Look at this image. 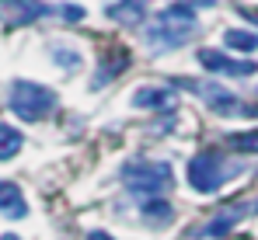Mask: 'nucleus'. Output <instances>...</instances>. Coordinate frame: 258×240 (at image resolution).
Listing matches in <instances>:
<instances>
[{"instance_id": "21", "label": "nucleus", "mask_w": 258, "mask_h": 240, "mask_svg": "<svg viewBox=\"0 0 258 240\" xmlns=\"http://www.w3.org/2000/svg\"><path fill=\"white\" fill-rule=\"evenodd\" d=\"M0 240H21V237H14V233H4V237H0Z\"/></svg>"}, {"instance_id": "10", "label": "nucleus", "mask_w": 258, "mask_h": 240, "mask_svg": "<svg viewBox=\"0 0 258 240\" xmlns=\"http://www.w3.org/2000/svg\"><path fill=\"white\" fill-rule=\"evenodd\" d=\"M108 18L119 25H140L147 18V0H119L108 7Z\"/></svg>"}, {"instance_id": "3", "label": "nucleus", "mask_w": 258, "mask_h": 240, "mask_svg": "<svg viewBox=\"0 0 258 240\" xmlns=\"http://www.w3.org/2000/svg\"><path fill=\"white\" fill-rule=\"evenodd\" d=\"M7 108L25 122H42L45 115L56 112V94L49 87H42V84L14 80L11 84V94H7Z\"/></svg>"}, {"instance_id": "9", "label": "nucleus", "mask_w": 258, "mask_h": 240, "mask_svg": "<svg viewBox=\"0 0 258 240\" xmlns=\"http://www.w3.org/2000/svg\"><path fill=\"white\" fill-rule=\"evenodd\" d=\"M133 105H136V108H150V112L171 108L174 105V91H168V87H140V91L133 94Z\"/></svg>"}, {"instance_id": "20", "label": "nucleus", "mask_w": 258, "mask_h": 240, "mask_svg": "<svg viewBox=\"0 0 258 240\" xmlns=\"http://www.w3.org/2000/svg\"><path fill=\"white\" fill-rule=\"evenodd\" d=\"M241 14H244V18H248L251 25H258V7H255V11H241Z\"/></svg>"}, {"instance_id": "14", "label": "nucleus", "mask_w": 258, "mask_h": 240, "mask_svg": "<svg viewBox=\"0 0 258 240\" xmlns=\"http://www.w3.org/2000/svg\"><path fill=\"white\" fill-rule=\"evenodd\" d=\"M126 66H129V56H126V52H119V59H112V56H108V59H105V63L98 66V77H94V87H105V84H108L112 77H119V73H122Z\"/></svg>"}, {"instance_id": "11", "label": "nucleus", "mask_w": 258, "mask_h": 240, "mask_svg": "<svg viewBox=\"0 0 258 240\" xmlns=\"http://www.w3.org/2000/svg\"><path fill=\"white\" fill-rule=\"evenodd\" d=\"M244 209H251V205H230V209H223V216H216L213 223L206 226V233H210V237H220V233L234 230V226H237V219H244V216H248Z\"/></svg>"}, {"instance_id": "2", "label": "nucleus", "mask_w": 258, "mask_h": 240, "mask_svg": "<svg viewBox=\"0 0 258 240\" xmlns=\"http://www.w3.org/2000/svg\"><path fill=\"white\" fill-rule=\"evenodd\" d=\"M122 185L140 199H161L174 185V167L168 160H129L122 167Z\"/></svg>"}, {"instance_id": "5", "label": "nucleus", "mask_w": 258, "mask_h": 240, "mask_svg": "<svg viewBox=\"0 0 258 240\" xmlns=\"http://www.w3.org/2000/svg\"><path fill=\"white\" fill-rule=\"evenodd\" d=\"M199 63H203L210 73H227V77H251V73H258L255 63H248V59H230L227 52H216V49H199Z\"/></svg>"}, {"instance_id": "7", "label": "nucleus", "mask_w": 258, "mask_h": 240, "mask_svg": "<svg viewBox=\"0 0 258 240\" xmlns=\"http://www.w3.org/2000/svg\"><path fill=\"white\" fill-rule=\"evenodd\" d=\"M45 14H56V11L39 4V0H0V18L11 25H28V21H39Z\"/></svg>"}, {"instance_id": "16", "label": "nucleus", "mask_w": 258, "mask_h": 240, "mask_svg": "<svg viewBox=\"0 0 258 240\" xmlns=\"http://www.w3.org/2000/svg\"><path fill=\"white\" fill-rule=\"evenodd\" d=\"M49 52H52V59H56L63 70H77V66H81V52H77V49H70L67 42H52V45H49Z\"/></svg>"}, {"instance_id": "6", "label": "nucleus", "mask_w": 258, "mask_h": 240, "mask_svg": "<svg viewBox=\"0 0 258 240\" xmlns=\"http://www.w3.org/2000/svg\"><path fill=\"white\" fill-rule=\"evenodd\" d=\"M188 91H196L199 98H206V105L220 112V115H237V112H244L241 105H237V98L227 91V87H220V84H199V80H192V84H185Z\"/></svg>"}, {"instance_id": "8", "label": "nucleus", "mask_w": 258, "mask_h": 240, "mask_svg": "<svg viewBox=\"0 0 258 240\" xmlns=\"http://www.w3.org/2000/svg\"><path fill=\"white\" fill-rule=\"evenodd\" d=\"M0 212L11 216V219H21L28 216V202L21 195V188L14 181H0Z\"/></svg>"}, {"instance_id": "18", "label": "nucleus", "mask_w": 258, "mask_h": 240, "mask_svg": "<svg viewBox=\"0 0 258 240\" xmlns=\"http://www.w3.org/2000/svg\"><path fill=\"white\" fill-rule=\"evenodd\" d=\"M56 14H63V21H81V18H84V7H74V4H67V7H59Z\"/></svg>"}, {"instance_id": "4", "label": "nucleus", "mask_w": 258, "mask_h": 240, "mask_svg": "<svg viewBox=\"0 0 258 240\" xmlns=\"http://www.w3.org/2000/svg\"><path fill=\"white\" fill-rule=\"evenodd\" d=\"M241 167H227V160L213 153V150H203V153H196V157L188 160V185L199 192V195H213L216 188L230 178V174H237Z\"/></svg>"}, {"instance_id": "1", "label": "nucleus", "mask_w": 258, "mask_h": 240, "mask_svg": "<svg viewBox=\"0 0 258 240\" xmlns=\"http://www.w3.org/2000/svg\"><path fill=\"white\" fill-rule=\"evenodd\" d=\"M199 32V18H196V7L192 4H171L164 7L150 25H147V45L154 52H168V49H178Z\"/></svg>"}, {"instance_id": "13", "label": "nucleus", "mask_w": 258, "mask_h": 240, "mask_svg": "<svg viewBox=\"0 0 258 240\" xmlns=\"http://www.w3.org/2000/svg\"><path fill=\"white\" fill-rule=\"evenodd\" d=\"M21 146H25V136H21L14 125H4V122H0V160H11Z\"/></svg>"}, {"instance_id": "17", "label": "nucleus", "mask_w": 258, "mask_h": 240, "mask_svg": "<svg viewBox=\"0 0 258 240\" xmlns=\"http://www.w3.org/2000/svg\"><path fill=\"white\" fill-rule=\"evenodd\" d=\"M143 216L150 223H168L171 219V205L164 202V195L161 199H143Z\"/></svg>"}, {"instance_id": "12", "label": "nucleus", "mask_w": 258, "mask_h": 240, "mask_svg": "<svg viewBox=\"0 0 258 240\" xmlns=\"http://www.w3.org/2000/svg\"><path fill=\"white\" fill-rule=\"evenodd\" d=\"M223 45H227V49H237V52H258V32L227 28V32H223Z\"/></svg>"}, {"instance_id": "15", "label": "nucleus", "mask_w": 258, "mask_h": 240, "mask_svg": "<svg viewBox=\"0 0 258 240\" xmlns=\"http://www.w3.org/2000/svg\"><path fill=\"white\" fill-rule=\"evenodd\" d=\"M227 150H234V153H258V129L227 136Z\"/></svg>"}, {"instance_id": "19", "label": "nucleus", "mask_w": 258, "mask_h": 240, "mask_svg": "<svg viewBox=\"0 0 258 240\" xmlns=\"http://www.w3.org/2000/svg\"><path fill=\"white\" fill-rule=\"evenodd\" d=\"M84 240H115V237H108V233H101V230H94V233H87Z\"/></svg>"}]
</instances>
